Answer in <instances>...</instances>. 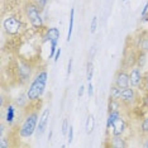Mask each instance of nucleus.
<instances>
[{
	"mask_svg": "<svg viewBox=\"0 0 148 148\" xmlns=\"http://www.w3.org/2000/svg\"><path fill=\"white\" fill-rule=\"evenodd\" d=\"M47 80H48V72L46 70H42L36 75V77L32 80L31 85L27 89V96H28L29 101H38L42 97V95L46 91Z\"/></svg>",
	"mask_w": 148,
	"mask_h": 148,
	"instance_id": "f257e3e1",
	"label": "nucleus"
},
{
	"mask_svg": "<svg viewBox=\"0 0 148 148\" xmlns=\"http://www.w3.org/2000/svg\"><path fill=\"white\" fill-rule=\"evenodd\" d=\"M120 104H122V103H120L119 100L109 97V104H108V112H113V110L120 109Z\"/></svg>",
	"mask_w": 148,
	"mask_h": 148,
	"instance_id": "6ab92c4d",
	"label": "nucleus"
},
{
	"mask_svg": "<svg viewBox=\"0 0 148 148\" xmlns=\"http://www.w3.org/2000/svg\"><path fill=\"white\" fill-rule=\"evenodd\" d=\"M143 76L144 73L142 72V69L138 67L137 65L133 66L129 71V81H130V86L136 87V89H139L140 85H142L143 81Z\"/></svg>",
	"mask_w": 148,
	"mask_h": 148,
	"instance_id": "423d86ee",
	"label": "nucleus"
},
{
	"mask_svg": "<svg viewBox=\"0 0 148 148\" xmlns=\"http://www.w3.org/2000/svg\"><path fill=\"white\" fill-rule=\"evenodd\" d=\"M96 28H97V16L94 15L91 19V23H90V33L94 34L96 32Z\"/></svg>",
	"mask_w": 148,
	"mask_h": 148,
	"instance_id": "b1692460",
	"label": "nucleus"
},
{
	"mask_svg": "<svg viewBox=\"0 0 148 148\" xmlns=\"http://www.w3.org/2000/svg\"><path fill=\"white\" fill-rule=\"evenodd\" d=\"M138 96H137V89L132 86H128L125 89L122 90V94H120L119 101L123 104V105L127 106H133L134 104L137 103Z\"/></svg>",
	"mask_w": 148,
	"mask_h": 148,
	"instance_id": "39448f33",
	"label": "nucleus"
},
{
	"mask_svg": "<svg viewBox=\"0 0 148 148\" xmlns=\"http://www.w3.org/2000/svg\"><path fill=\"white\" fill-rule=\"evenodd\" d=\"M49 118H51V109L49 108H45L43 109L42 114L39 115V120H38V127H37V136L41 137L45 130L47 129V125H48V122H49Z\"/></svg>",
	"mask_w": 148,
	"mask_h": 148,
	"instance_id": "0eeeda50",
	"label": "nucleus"
},
{
	"mask_svg": "<svg viewBox=\"0 0 148 148\" xmlns=\"http://www.w3.org/2000/svg\"><path fill=\"white\" fill-rule=\"evenodd\" d=\"M10 143L6 140V138L4 136H0V148H9Z\"/></svg>",
	"mask_w": 148,
	"mask_h": 148,
	"instance_id": "bb28decb",
	"label": "nucleus"
},
{
	"mask_svg": "<svg viewBox=\"0 0 148 148\" xmlns=\"http://www.w3.org/2000/svg\"><path fill=\"white\" fill-rule=\"evenodd\" d=\"M32 1H34L36 4L39 6V9H41V10H43V9H45L46 6H47V4H48L49 0H32Z\"/></svg>",
	"mask_w": 148,
	"mask_h": 148,
	"instance_id": "a878e982",
	"label": "nucleus"
},
{
	"mask_svg": "<svg viewBox=\"0 0 148 148\" xmlns=\"http://www.w3.org/2000/svg\"><path fill=\"white\" fill-rule=\"evenodd\" d=\"M139 90H142L143 92H148V71L144 73V76H143V81H142V85H140Z\"/></svg>",
	"mask_w": 148,
	"mask_h": 148,
	"instance_id": "4be33fe9",
	"label": "nucleus"
},
{
	"mask_svg": "<svg viewBox=\"0 0 148 148\" xmlns=\"http://www.w3.org/2000/svg\"><path fill=\"white\" fill-rule=\"evenodd\" d=\"M94 127H95V118H94L92 114H89L87 115V119H86V123H85V129H86V133L90 134L92 132Z\"/></svg>",
	"mask_w": 148,
	"mask_h": 148,
	"instance_id": "f3484780",
	"label": "nucleus"
},
{
	"mask_svg": "<svg viewBox=\"0 0 148 148\" xmlns=\"http://www.w3.org/2000/svg\"><path fill=\"white\" fill-rule=\"evenodd\" d=\"M60 56H61V48H57V51H56V55H55V57H53V60H55V62H57V61H58Z\"/></svg>",
	"mask_w": 148,
	"mask_h": 148,
	"instance_id": "473e14b6",
	"label": "nucleus"
},
{
	"mask_svg": "<svg viewBox=\"0 0 148 148\" xmlns=\"http://www.w3.org/2000/svg\"><path fill=\"white\" fill-rule=\"evenodd\" d=\"M71 71H72V58H70L69 65H67V77H70V75H71Z\"/></svg>",
	"mask_w": 148,
	"mask_h": 148,
	"instance_id": "7c9ffc66",
	"label": "nucleus"
},
{
	"mask_svg": "<svg viewBox=\"0 0 148 148\" xmlns=\"http://www.w3.org/2000/svg\"><path fill=\"white\" fill-rule=\"evenodd\" d=\"M119 116H120V109L109 112V114H108V119H106V128H108V129H110V128H112L114 122H115Z\"/></svg>",
	"mask_w": 148,
	"mask_h": 148,
	"instance_id": "4468645a",
	"label": "nucleus"
},
{
	"mask_svg": "<svg viewBox=\"0 0 148 148\" xmlns=\"http://www.w3.org/2000/svg\"><path fill=\"white\" fill-rule=\"evenodd\" d=\"M38 120H39V115H38V113H37V110L27 114L24 120H23V123H22V125L19 127V137L24 138V139L31 138L37 130Z\"/></svg>",
	"mask_w": 148,
	"mask_h": 148,
	"instance_id": "7ed1b4c3",
	"label": "nucleus"
},
{
	"mask_svg": "<svg viewBox=\"0 0 148 148\" xmlns=\"http://www.w3.org/2000/svg\"><path fill=\"white\" fill-rule=\"evenodd\" d=\"M3 29L8 36H18L24 29V24L21 18L14 14H9L3 21Z\"/></svg>",
	"mask_w": 148,
	"mask_h": 148,
	"instance_id": "20e7f679",
	"label": "nucleus"
},
{
	"mask_svg": "<svg viewBox=\"0 0 148 148\" xmlns=\"http://www.w3.org/2000/svg\"><path fill=\"white\" fill-rule=\"evenodd\" d=\"M140 132L144 136H148V115L143 118L142 123H140Z\"/></svg>",
	"mask_w": 148,
	"mask_h": 148,
	"instance_id": "412c9836",
	"label": "nucleus"
},
{
	"mask_svg": "<svg viewBox=\"0 0 148 148\" xmlns=\"http://www.w3.org/2000/svg\"><path fill=\"white\" fill-rule=\"evenodd\" d=\"M142 104H143V106L146 108V109H148V92H143V95H142Z\"/></svg>",
	"mask_w": 148,
	"mask_h": 148,
	"instance_id": "c85d7f7f",
	"label": "nucleus"
},
{
	"mask_svg": "<svg viewBox=\"0 0 148 148\" xmlns=\"http://www.w3.org/2000/svg\"><path fill=\"white\" fill-rule=\"evenodd\" d=\"M87 95H89V97H91L94 95V86H92V84L91 81H89V84H87Z\"/></svg>",
	"mask_w": 148,
	"mask_h": 148,
	"instance_id": "c756f323",
	"label": "nucleus"
},
{
	"mask_svg": "<svg viewBox=\"0 0 148 148\" xmlns=\"http://www.w3.org/2000/svg\"><path fill=\"white\" fill-rule=\"evenodd\" d=\"M31 72H32V69L28 63L25 62H22L21 65L18 66V76L21 77L19 80H22L23 82H25L27 80L31 77Z\"/></svg>",
	"mask_w": 148,
	"mask_h": 148,
	"instance_id": "9d476101",
	"label": "nucleus"
},
{
	"mask_svg": "<svg viewBox=\"0 0 148 148\" xmlns=\"http://www.w3.org/2000/svg\"><path fill=\"white\" fill-rule=\"evenodd\" d=\"M148 14V1L146 3V5H144V8H143V10H142V13H140V16H146Z\"/></svg>",
	"mask_w": 148,
	"mask_h": 148,
	"instance_id": "2f4dec72",
	"label": "nucleus"
},
{
	"mask_svg": "<svg viewBox=\"0 0 148 148\" xmlns=\"http://www.w3.org/2000/svg\"><path fill=\"white\" fill-rule=\"evenodd\" d=\"M69 120H67V118H65L62 122V127H61V133L62 136H67V132H69Z\"/></svg>",
	"mask_w": 148,
	"mask_h": 148,
	"instance_id": "393cba45",
	"label": "nucleus"
},
{
	"mask_svg": "<svg viewBox=\"0 0 148 148\" xmlns=\"http://www.w3.org/2000/svg\"><path fill=\"white\" fill-rule=\"evenodd\" d=\"M94 76V65L91 61L87 62V69H86V80L87 81H91Z\"/></svg>",
	"mask_w": 148,
	"mask_h": 148,
	"instance_id": "aec40b11",
	"label": "nucleus"
},
{
	"mask_svg": "<svg viewBox=\"0 0 148 148\" xmlns=\"http://www.w3.org/2000/svg\"><path fill=\"white\" fill-rule=\"evenodd\" d=\"M109 147L113 148H125L128 147L127 140L123 138V136H112V138L109 139Z\"/></svg>",
	"mask_w": 148,
	"mask_h": 148,
	"instance_id": "f8f14e48",
	"label": "nucleus"
},
{
	"mask_svg": "<svg viewBox=\"0 0 148 148\" xmlns=\"http://www.w3.org/2000/svg\"><path fill=\"white\" fill-rule=\"evenodd\" d=\"M139 49H140V51H143V52H146V53H148V37L140 39Z\"/></svg>",
	"mask_w": 148,
	"mask_h": 148,
	"instance_id": "5701e85b",
	"label": "nucleus"
},
{
	"mask_svg": "<svg viewBox=\"0 0 148 148\" xmlns=\"http://www.w3.org/2000/svg\"><path fill=\"white\" fill-rule=\"evenodd\" d=\"M15 104H8L6 105V109H5V123L8 124V125H13V123H14L15 120Z\"/></svg>",
	"mask_w": 148,
	"mask_h": 148,
	"instance_id": "9b49d317",
	"label": "nucleus"
},
{
	"mask_svg": "<svg viewBox=\"0 0 148 148\" xmlns=\"http://www.w3.org/2000/svg\"><path fill=\"white\" fill-rule=\"evenodd\" d=\"M24 15L27 18V21L29 22L34 29H42L45 27V22H43V16H42V10L39 9V6L36 4L34 1H27L24 4Z\"/></svg>",
	"mask_w": 148,
	"mask_h": 148,
	"instance_id": "f03ea898",
	"label": "nucleus"
},
{
	"mask_svg": "<svg viewBox=\"0 0 148 148\" xmlns=\"http://www.w3.org/2000/svg\"><path fill=\"white\" fill-rule=\"evenodd\" d=\"M125 129H127L125 119L122 116H119L112 125V136H123L124 132H125Z\"/></svg>",
	"mask_w": 148,
	"mask_h": 148,
	"instance_id": "1a4fd4ad",
	"label": "nucleus"
},
{
	"mask_svg": "<svg viewBox=\"0 0 148 148\" xmlns=\"http://www.w3.org/2000/svg\"><path fill=\"white\" fill-rule=\"evenodd\" d=\"M84 91H85V86L81 85V86H80V89H79V91H77V95H79V97H81L84 95Z\"/></svg>",
	"mask_w": 148,
	"mask_h": 148,
	"instance_id": "72a5a7b5",
	"label": "nucleus"
},
{
	"mask_svg": "<svg viewBox=\"0 0 148 148\" xmlns=\"http://www.w3.org/2000/svg\"><path fill=\"white\" fill-rule=\"evenodd\" d=\"M142 147H144V148H148V139H146V142H144V143L142 144Z\"/></svg>",
	"mask_w": 148,
	"mask_h": 148,
	"instance_id": "f704fd0d",
	"label": "nucleus"
},
{
	"mask_svg": "<svg viewBox=\"0 0 148 148\" xmlns=\"http://www.w3.org/2000/svg\"><path fill=\"white\" fill-rule=\"evenodd\" d=\"M122 90L123 89H120V87H118L115 84H113L112 87H110V95L109 97H112V99H116V100H119V97H120V94H122Z\"/></svg>",
	"mask_w": 148,
	"mask_h": 148,
	"instance_id": "a211bd4d",
	"label": "nucleus"
},
{
	"mask_svg": "<svg viewBox=\"0 0 148 148\" xmlns=\"http://www.w3.org/2000/svg\"><path fill=\"white\" fill-rule=\"evenodd\" d=\"M72 140H73V127H72V124H70L69 132H67V142L71 143Z\"/></svg>",
	"mask_w": 148,
	"mask_h": 148,
	"instance_id": "cd10ccee",
	"label": "nucleus"
},
{
	"mask_svg": "<svg viewBox=\"0 0 148 148\" xmlns=\"http://www.w3.org/2000/svg\"><path fill=\"white\" fill-rule=\"evenodd\" d=\"M123 1H127V0H123Z\"/></svg>",
	"mask_w": 148,
	"mask_h": 148,
	"instance_id": "c9c22d12",
	"label": "nucleus"
},
{
	"mask_svg": "<svg viewBox=\"0 0 148 148\" xmlns=\"http://www.w3.org/2000/svg\"><path fill=\"white\" fill-rule=\"evenodd\" d=\"M60 38V31L58 28H56V27H52V28H48L45 33V36H43V42H52L57 39L58 41Z\"/></svg>",
	"mask_w": 148,
	"mask_h": 148,
	"instance_id": "ddd939ff",
	"label": "nucleus"
},
{
	"mask_svg": "<svg viewBox=\"0 0 148 148\" xmlns=\"http://www.w3.org/2000/svg\"><path fill=\"white\" fill-rule=\"evenodd\" d=\"M136 63H137L138 67L143 69V67L146 66V63H147V53L143 52V51L138 52L137 56H136Z\"/></svg>",
	"mask_w": 148,
	"mask_h": 148,
	"instance_id": "dca6fc26",
	"label": "nucleus"
},
{
	"mask_svg": "<svg viewBox=\"0 0 148 148\" xmlns=\"http://www.w3.org/2000/svg\"><path fill=\"white\" fill-rule=\"evenodd\" d=\"M118 87L120 89H125V87L130 86V81H129V72L127 71L125 69L118 70L115 76H114V82Z\"/></svg>",
	"mask_w": 148,
	"mask_h": 148,
	"instance_id": "6e6552de",
	"label": "nucleus"
},
{
	"mask_svg": "<svg viewBox=\"0 0 148 148\" xmlns=\"http://www.w3.org/2000/svg\"><path fill=\"white\" fill-rule=\"evenodd\" d=\"M73 21H75V8H71V10H70V24H69V31H67V37H66L67 42L71 41L72 31H73Z\"/></svg>",
	"mask_w": 148,
	"mask_h": 148,
	"instance_id": "2eb2a0df",
	"label": "nucleus"
}]
</instances>
